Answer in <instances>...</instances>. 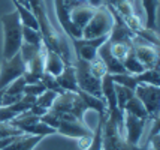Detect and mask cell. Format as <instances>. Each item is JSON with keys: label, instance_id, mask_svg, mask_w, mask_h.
<instances>
[{"label": "cell", "instance_id": "7402d4cb", "mask_svg": "<svg viewBox=\"0 0 160 150\" xmlns=\"http://www.w3.org/2000/svg\"><path fill=\"white\" fill-rule=\"evenodd\" d=\"M123 66H124L126 74H141V72L147 71L145 68H144V65L141 63L139 60H138V57L135 56L133 50L124 57V60H123Z\"/></svg>", "mask_w": 160, "mask_h": 150}, {"label": "cell", "instance_id": "3957f363", "mask_svg": "<svg viewBox=\"0 0 160 150\" xmlns=\"http://www.w3.org/2000/svg\"><path fill=\"white\" fill-rule=\"evenodd\" d=\"M8 123L12 125L14 128H17L21 134H30V135H41V137H48L57 134L56 129L48 126L47 123H43L39 116H35L30 111L22 113V114H20L18 117H15L14 120L8 122Z\"/></svg>", "mask_w": 160, "mask_h": 150}, {"label": "cell", "instance_id": "83f0119b", "mask_svg": "<svg viewBox=\"0 0 160 150\" xmlns=\"http://www.w3.org/2000/svg\"><path fill=\"white\" fill-rule=\"evenodd\" d=\"M45 90H47L45 86L39 81V83H35V84H26V87H24V95H30V96H36V98H38V96L42 95Z\"/></svg>", "mask_w": 160, "mask_h": 150}, {"label": "cell", "instance_id": "7c38bea8", "mask_svg": "<svg viewBox=\"0 0 160 150\" xmlns=\"http://www.w3.org/2000/svg\"><path fill=\"white\" fill-rule=\"evenodd\" d=\"M94 11H96V8H91L88 5H79V6H75L73 9L69 11V21L72 24V27L75 29V32L79 35V38L82 36L84 27L90 21Z\"/></svg>", "mask_w": 160, "mask_h": 150}, {"label": "cell", "instance_id": "52a82bcc", "mask_svg": "<svg viewBox=\"0 0 160 150\" xmlns=\"http://www.w3.org/2000/svg\"><path fill=\"white\" fill-rule=\"evenodd\" d=\"M26 72V63L21 59L20 51L11 59H2L0 63V90L9 86L12 81L20 78Z\"/></svg>", "mask_w": 160, "mask_h": 150}, {"label": "cell", "instance_id": "5bb4252c", "mask_svg": "<svg viewBox=\"0 0 160 150\" xmlns=\"http://www.w3.org/2000/svg\"><path fill=\"white\" fill-rule=\"evenodd\" d=\"M24 87H26V80L20 77L15 81H12L9 86H6L3 89L2 93V101H0V107H5V105H11L17 101H20L24 96Z\"/></svg>", "mask_w": 160, "mask_h": 150}, {"label": "cell", "instance_id": "277c9868", "mask_svg": "<svg viewBox=\"0 0 160 150\" xmlns=\"http://www.w3.org/2000/svg\"><path fill=\"white\" fill-rule=\"evenodd\" d=\"M112 15L105 6H100L94 11L90 21L82 30V39H94L102 36H109V32L112 29Z\"/></svg>", "mask_w": 160, "mask_h": 150}, {"label": "cell", "instance_id": "9c48e42d", "mask_svg": "<svg viewBox=\"0 0 160 150\" xmlns=\"http://www.w3.org/2000/svg\"><path fill=\"white\" fill-rule=\"evenodd\" d=\"M132 50L135 53V56L138 57V60L144 65L145 69L159 68V47L151 45V44L136 38L133 42Z\"/></svg>", "mask_w": 160, "mask_h": 150}, {"label": "cell", "instance_id": "4fadbf2b", "mask_svg": "<svg viewBox=\"0 0 160 150\" xmlns=\"http://www.w3.org/2000/svg\"><path fill=\"white\" fill-rule=\"evenodd\" d=\"M98 57L102 60L106 66V71L109 75H118V74H126L124 66H123V62H120L111 54V50H109V44H108V39L106 42H103L100 45V48L98 50Z\"/></svg>", "mask_w": 160, "mask_h": 150}, {"label": "cell", "instance_id": "603a6c76", "mask_svg": "<svg viewBox=\"0 0 160 150\" xmlns=\"http://www.w3.org/2000/svg\"><path fill=\"white\" fill-rule=\"evenodd\" d=\"M115 84V98H117V107H118V110L123 113L124 111V107L126 104H127V101L132 98L133 95H135V92L133 90H130V89H127V87L121 86V84H117V83H114Z\"/></svg>", "mask_w": 160, "mask_h": 150}, {"label": "cell", "instance_id": "d4e9b609", "mask_svg": "<svg viewBox=\"0 0 160 150\" xmlns=\"http://www.w3.org/2000/svg\"><path fill=\"white\" fill-rule=\"evenodd\" d=\"M41 47L42 45H32V44H27V42H22L21 44V48H20V54H21V59L22 62L27 65L32 59L35 57L36 54L41 51Z\"/></svg>", "mask_w": 160, "mask_h": 150}, {"label": "cell", "instance_id": "ffe728a7", "mask_svg": "<svg viewBox=\"0 0 160 150\" xmlns=\"http://www.w3.org/2000/svg\"><path fill=\"white\" fill-rule=\"evenodd\" d=\"M98 126L93 131V135H91L90 144L87 146L85 150H103V125L106 120V113L103 114H98Z\"/></svg>", "mask_w": 160, "mask_h": 150}, {"label": "cell", "instance_id": "5b68a950", "mask_svg": "<svg viewBox=\"0 0 160 150\" xmlns=\"http://www.w3.org/2000/svg\"><path fill=\"white\" fill-rule=\"evenodd\" d=\"M135 96L144 105L150 122L159 120L160 114V89L151 84H138L135 87Z\"/></svg>", "mask_w": 160, "mask_h": 150}, {"label": "cell", "instance_id": "44dd1931", "mask_svg": "<svg viewBox=\"0 0 160 150\" xmlns=\"http://www.w3.org/2000/svg\"><path fill=\"white\" fill-rule=\"evenodd\" d=\"M123 113H130V114L133 116H136V117H141V119H145L147 122L150 120L148 119V114H147V111H145V108H144V105L141 104V101L133 95L130 99L127 101V104H126V107H124V111Z\"/></svg>", "mask_w": 160, "mask_h": 150}, {"label": "cell", "instance_id": "ac0fdd59", "mask_svg": "<svg viewBox=\"0 0 160 150\" xmlns=\"http://www.w3.org/2000/svg\"><path fill=\"white\" fill-rule=\"evenodd\" d=\"M56 98H57L56 92H52V90H45L42 95H39V96L36 98L33 107L30 108L28 111L33 113L35 116H39V117H41V116H43L45 113H48V110L52 107Z\"/></svg>", "mask_w": 160, "mask_h": 150}, {"label": "cell", "instance_id": "4316f807", "mask_svg": "<svg viewBox=\"0 0 160 150\" xmlns=\"http://www.w3.org/2000/svg\"><path fill=\"white\" fill-rule=\"evenodd\" d=\"M21 135V132L12 125H9L6 122H0V138H6V137H17Z\"/></svg>", "mask_w": 160, "mask_h": 150}, {"label": "cell", "instance_id": "4dcf8cb0", "mask_svg": "<svg viewBox=\"0 0 160 150\" xmlns=\"http://www.w3.org/2000/svg\"><path fill=\"white\" fill-rule=\"evenodd\" d=\"M129 2H130V3H133V2H135V0H129Z\"/></svg>", "mask_w": 160, "mask_h": 150}, {"label": "cell", "instance_id": "f1b7e54d", "mask_svg": "<svg viewBox=\"0 0 160 150\" xmlns=\"http://www.w3.org/2000/svg\"><path fill=\"white\" fill-rule=\"evenodd\" d=\"M81 3H84V5H88V6L91 8H100V6H103V0H79Z\"/></svg>", "mask_w": 160, "mask_h": 150}, {"label": "cell", "instance_id": "484cf974", "mask_svg": "<svg viewBox=\"0 0 160 150\" xmlns=\"http://www.w3.org/2000/svg\"><path fill=\"white\" fill-rule=\"evenodd\" d=\"M88 65H90V71L91 74L94 75V77H98V78H103L105 75L108 74V71H106V66H105V63L100 60L99 57L93 59L91 62H88Z\"/></svg>", "mask_w": 160, "mask_h": 150}, {"label": "cell", "instance_id": "6da1fadb", "mask_svg": "<svg viewBox=\"0 0 160 150\" xmlns=\"http://www.w3.org/2000/svg\"><path fill=\"white\" fill-rule=\"evenodd\" d=\"M3 27V59H11L20 51L22 44V24L17 11L8 12L0 18Z\"/></svg>", "mask_w": 160, "mask_h": 150}, {"label": "cell", "instance_id": "8fae6325", "mask_svg": "<svg viewBox=\"0 0 160 150\" xmlns=\"http://www.w3.org/2000/svg\"><path fill=\"white\" fill-rule=\"evenodd\" d=\"M36 101V96H30V95H24L20 101H17L11 105H5L0 107V122H11L14 120L15 117H18L20 114L28 111L30 108L33 107Z\"/></svg>", "mask_w": 160, "mask_h": 150}, {"label": "cell", "instance_id": "7a4b0ae2", "mask_svg": "<svg viewBox=\"0 0 160 150\" xmlns=\"http://www.w3.org/2000/svg\"><path fill=\"white\" fill-rule=\"evenodd\" d=\"M73 68H75L78 89L91 95V96H96L99 99H103L102 98V80L91 74L88 62H84L81 59L75 57L73 59Z\"/></svg>", "mask_w": 160, "mask_h": 150}, {"label": "cell", "instance_id": "f546056e", "mask_svg": "<svg viewBox=\"0 0 160 150\" xmlns=\"http://www.w3.org/2000/svg\"><path fill=\"white\" fill-rule=\"evenodd\" d=\"M120 2H123V0H103V6L105 8H115Z\"/></svg>", "mask_w": 160, "mask_h": 150}, {"label": "cell", "instance_id": "ba28073f", "mask_svg": "<svg viewBox=\"0 0 160 150\" xmlns=\"http://www.w3.org/2000/svg\"><path fill=\"white\" fill-rule=\"evenodd\" d=\"M108 36L94 38V39H82V38H69V42L73 50V56L81 59L84 62H91L93 59L98 57V50L100 45L106 42Z\"/></svg>", "mask_w": 160, "mask_h": 150}, {"label": "cell", "instance_id": "e0dca14e", "mask_svg": "<svg viewBox=\"0 0 160 150\" xmlns=\"http://www.w3.org/2000/svg\"><path fill=\"white\" fill-rule=\"evenodd\" d=\"M56 81L58 83V86L63 92H73L77 93L78 89V83H77V75H75V68L73 65H68L64 66V69L62 71L60 75L56 77Z\"/></svg>", "mask_w": 160, "mask_h": 150}, {"label": "cell", "instance_id": "cb8c5ba5", "mask_svg": "<svg viewBox=\"0 0 160 150\" xmlns=\"http://www.w3.org/2000/svg\"><path fill=\"white\" fill-rule=\"evenodd\" d=\"M22 42L32 44V45H42V35L39 30L36 29H30V27H26L22 26Z\"/></svg>", "mask_w": 160, "mask_h": 150}, {"label": "cell", "instance_id": "d6986e66", "mask_svg": "<svg viewBox=\"0 0 160 150\" xmlns=\"http://www.w3.org/2000/svg\"><path fill=\"white\" fill-rule=\"evenodd\" d=\"M142 8L145 12V26L147 29L157 32V11L159 0H142Z\"/></svg>", "mask_w": 160, "mask_h": 150}, {"label": "cell", "instance_id": "30bf717a", "mask_svg": "<svg viewBox=\"0 0 160 150\" xmlns=\"http://www.w3.org/2000/svg\"><path fill=\"white\" fill-rule=\"evenodd\" d=\"M145 119H141L130 113H123V129H124V140L132 146H138L144 128H145Z\"/></svg>", "mask_w": 160, "mask_h": 150}, {"label": "cell", "instance_id": "8992f818", "mask_svg": "<svg viewBox=\"0 0 160 150\" xmlns=\"http://www.w3.org/2000/svg\"><path fill=\"white\" fill-rule=\"evenodd\" d=\"M112 81L127 87L130 90H135L138 84H151V86H159L160 71L159 68L154 69H147L141 74H118V75H111Z\"/></svg>", "mask_w": 160, "mask_h": 150}, {"label": "cell", "instance_id": "9a60e30c", "mask_svg": "<svg viewBox=\"0 0 160 150\" xmlns=\"http://www.w3.org/2000/svg\"><path fill=\"white\" fill-rule=\"evenodd\" d=\"M43 48H45V56H43V72L45 74H49V75H52V77H57V75H60L62 71L64 69V62H63V59L54 53L52 50H49L47 48L45 45H43Z\"/></svg>", "mask_w": 160, "mask_h": 150}, {"label": "cell", "instance_id": "2e32d148", "mask_svg": "<svg viewBox=\"0 0 160 150\" xmlns=\"http://www.w3.org/2000/svg\"><path fill=\"white\" fill-rule=\"evenodd\" d=\"M45 137L41 135H30V134H21L17 135L8 144L3 150H33L43 140Z\"/></svg>", "mask_w": 160, "mask_h": 150}]
</instances>
